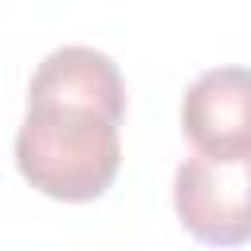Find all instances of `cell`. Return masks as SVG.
I'll use <instances>...</instances> for the list:
<instances>
[{"label": "cell", "mask_w": 251, "mask_h": 251, "mask_svg": "<svg viewBox=\"0 0 251 251\" xmlns=\"http://www.w3.org/2000/svg\"><path fill=\"white\" fill-rule=\"evenodd\" d=\"M122 118L126 82L110 55L82 43L51 51L31 75L16 133L24 180L51 200H98L122 169Z\"/></svg>", "instance_id": "6da1fadb"}, {"label": "cell", "mask_w": 251, "mask_h": 251, "mask_svg": "<svg viewBox=\"0 0 251 251\" xmlns=\"http://www.w3.org/2000/svg\"><path fill=\"white\" fill-rule=\"evenodd\" d=\"M173 204L184 231L208 247L251 239V149L192 153L173 180Z\"/></svg>", "instance_id": "7a4b0ae2"}, {"label": "cell", "mask_w": 251, "mask_h": 251, "mask_svg": "<svg viewBox=\"0 0 251 251\" xmlns=\"http://www.w3.org/2000/svg\"><path fill=\"white\" fill-rule=\"evenodd\" d=\"M180 126L196 153L251 149V67L204 71L184 90Z\"/></svg>", "instance_id": "3957f363"}]
</instances>
